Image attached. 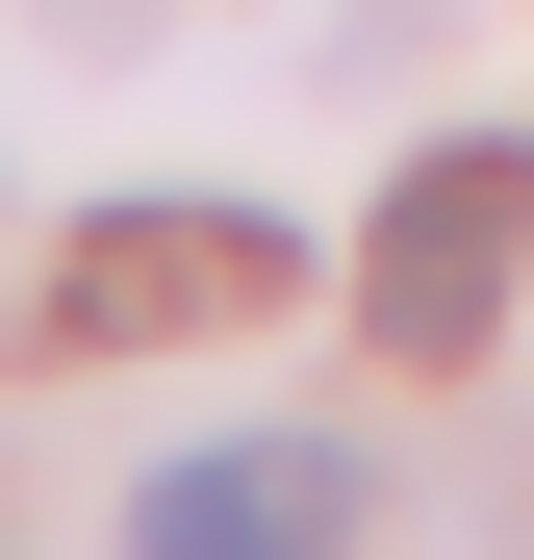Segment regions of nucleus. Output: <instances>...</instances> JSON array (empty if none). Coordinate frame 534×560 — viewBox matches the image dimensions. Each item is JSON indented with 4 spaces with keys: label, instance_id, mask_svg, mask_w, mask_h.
Returning a JSON list of instances; mask_svg holds the SVG:
<instances>
[{
    "label": "nucleus",
    "instance_id": "nucleus-2",
    "mask_svg": "<svg viewBox=\"0 0 534 560\" xmlns=\"http://www.w3.org/2000/svg\"><path fill=\"white\" fill-rule=\"evenodd\" d=\"M509 230H534V153H407V205H382V357H484L509 331Z\"/></svg>",
    "mask_w": 534,
    "mask_h": 560
},
{
    "label": "nucleus",
    "instance_id": "nucleus-1",
    "mask_svg": "<svg viewBox=\"0 0 534 560\" xmlns=\"http://www.w3.org/2000/svg\"><path fill=\"white\" fill-rule=\"evenodd\" d=\"M153 560H281V535H382V458L356 433H204V458H153L128 485Z\"/></svg>",
    "mask_w": 534,
    "mask_h": 560
}]
</instances>
